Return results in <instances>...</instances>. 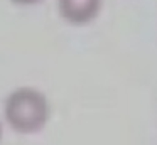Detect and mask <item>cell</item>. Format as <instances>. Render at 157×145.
I'll use <instances>...</instances> for the list:
<instances>
[{"mask_svg": "<svg viewBox=\"0 0 157 145\" xmlns=\"http://www.w3.org/2000/svg\"><path fill=\"white\" fill-rule=\"evenodd\" d=\"M58 7L66 22L85 25L98 15L101 0H58Z\"/></svg>", "mask_w": 157, "mask_h": 145, "instance_id": "obj_2", "label": "cell"}, {"mask_svg": "<svg viewBox=\"0 0 157 145\" xmlns=\"http://www.w3.org/2000/svg\"><path fill=\"white\" fill-rule=\"evenodd\" d=\"M0 138H2V125H0Z\"/></svg>", "mask_w": 157, "mask_h": 145, "instance_id": "obj_4", "label": "cell"}, {"mask_svg": "<svg viewBox=\"0 0 157 145\" xmlns=\"http://www.w3.org/2000/svg\"><path fill=\"white\" fill-rule=\"evenodd\" d=\"M5 118L19 133H36L49 118L48 100L34 88H19L7 96Z\"/></svg>", "mask_w": 157, "mask_h": 145, "instance_id": "obj_1", "label": "cell"}, {"mask_svg": "<svg viewBox=\"0 0 157 145\" xmlns=\"http://www.w3.org/2000/svg\"><path fill=\"white\" fill-rule=\"evenodd\" d=\"M14 3H19V5H34V3H39L41 0H12Z\"/></svg>", "mask_w": 157, "mask_h": 145, "instance_id": "obj_3", "label": "cell"}]
</instances>
